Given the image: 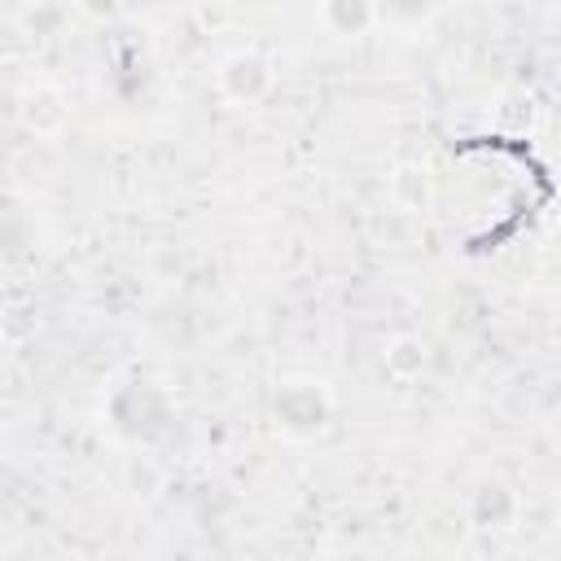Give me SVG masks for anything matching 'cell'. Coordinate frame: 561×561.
<instances>
[{"mask_svg":"<svg viewBox=\"0 0 561 561\" xmlns=\"http://www.w3.org/2000/svg\"><path fill=\"white\" fill-rule=\"evenodd\" d=\"M434 4H438V0H434ZM381 18L421 22V18H430V9H425V4H416V0H381Z\"/></svg>","mask_w":561,"mask_h":561,"instance_id":"2","label":"cell"},{"mask_svg":"<svg viewBox=\"0 0 561 561\" xmlns=\"http://www.w3.org/2000/svg\"><path fill=\"white\" fill-rule=\"evenodd\" d=\"M333 421V399L324 381H285L276 390V425L289 438H316Z\"/></svg>","mask_w":561,"mask_h":561,"instance_id":"1","label":"cell"}]
</instances>
